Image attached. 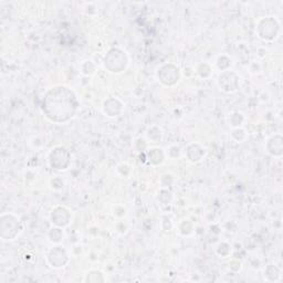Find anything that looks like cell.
Instances as JSON below:
<instances>
[{"label":"cell","instance_id":"obj_7","mask_svg":"<svg viewBox=\"0 0 283 283\" xmlns=\"http://www.w3.org/2000/svg\"><path fill=\"white\" fill-rule=\"evenodd\" d=\"M83 281L98 283V282H106V276H104L103 272L98 271V270H91L86 274V278Z\"/></svg>","mask_w":283,"mask_h":283},{"label":"cell","instance_id":"obj_6","mask_svg":"<svg viewBox=\"0 0 283 283\" xmlns=\"http://www.w3.org/2000/svg\"><path fill=\"white\" fill-rule=\"evenodd\" d=\"M269 143L274 144L272 148H268V152L274 156H281L282 155V138L280 135H276L270 138Z\"/></svg>","mask_w":283,"mask_h":283},{"label":"cell","instance_id":"obj_8","mask_svg":"<svg viewBox=\"0 0 283 283\" xmlns=\"http://www.w3.org/2000/svg\"><path fill=\"white\" fill-rule=\"evenodd\" d=\"M49 237L51 238L50 240L54 241V242H59V241H61V239L64 238V232H62L61 230L58 229V228L51 229V232L49 234Z\"/></svg>","mask_w":283,"mask_h":283},{"label":"cell","instance_id":"obj_1","mask_svg":"<svg viewBox=\"0 0 283 283\" xmlns=\"http://www.w3.org/2000/svg\"><path fill=\"white\" fill-rule=\"evenodd\" d=\"M76 94L66 86L52 88L44 100V112L52 122L64 123L74 116L78 110Z\"/></svg>","mask_w":283,"mask_h":283},{"label":"cell","instance_id":"obj_5","mask_svg":"<svg viewBox=\"0 0 283 283\" xmlns=\"http://www.w3.org/2000/svg\"><path fill=\"white\" fill-rule=\"evenodd\" d=\"M52 222L59 227H64L70 222V214L64 207H56L51 214Z\"/></svg>","mask_w":283,"mask_h":283},{"label":"cell","instance_id":"obj_3","mask_svg":"<svg viewBox=\"0 0 283 283\" xmlns=\"http://www.w3.org/2000/svg\"><path fill=\"white\" fill-rule=\"evenodd\" d=\"M48 261L54 268H64L68 264V261H69V256H68L64 249H62L61 247H56L49 251Z\"/></svg>","mask_w":283,"mask_h":283},{"label":"cell","instance_id":"obj_4","mask_svg":"<svg viewBox=\"0 0 283 283\" xmlns=\"http://www.w3.org/2000/svg\"><path fill=\"white\" fill-rule=\"evenodd\" d=\"M168 71L170 72H166L164 66H162L158 70L157 76H158V78L163 84L172 86L175 84V83L178 81V78H180V70H178V68H176L175 66L168 64Z\"/></svg>","mask_w":283,"mask_h":283},{"label":"cell","instance_id":"obj_2","mask_svg":"<svg viewBox=\"0 0 283 283\" xmlns=\"http://www.w3.org/2000/svg\"><path fill=\"white\" fill-rule=\"evenodd\" d=\"M219 86L222 88V90L224 92L232 93L238 90L239 88V78L234 72L224 71L222 74H220L218 78Z\"/></svg>","mask_w":283,"mask_h":283}]
</instances>
